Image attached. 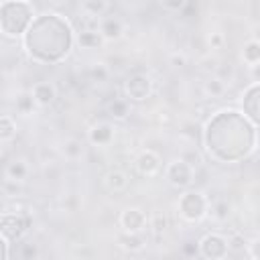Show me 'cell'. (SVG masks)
Here are the masks:
<instances>
[{"label":"cell","mask_w":260,"mask_h":260,"mask_svg":"<svg viewBox=\"0 0 260 260\" xmlns=\"http://www.w3.org/2000/svg\"><path fill=\"white\" fill-rule=\"evenodd\" d=\"M203 144L213 160L240 162L256 150L258 126L250 124L242 112L221 110L207 120Z\"/></svg>","instance_id":"cell-1"},{"label":"cell","mask_w":260,"mask_h":260,"mask_svg":"<svg viewBox=\"0 0 260 260\" xmlns=\"http://www.w3.org/2000/svg\"><path fill=\"white\" fill-rule=\"evenodd\" d=\"M75 35L67 18L55 12H45L32 18L22 35V45L28 57L37 63H61L73 49Z\"/></svg>","instance_id":"cell-2"},{"label":"cell","mask_w":260,"mask_h":260,"mask_svg":"<svg viewBox=\"0 0 260 260\" xmlns=\"http://www.w3.org/2000/svg\"><path fill=\"white\" fill-rule=\"evenodd\" d=\"M35 18L30 2L24 0H6L0 2V32L8 39H18L26 32Z\"/></svg>","instance_id":"cell-3"},{"label":"cell","mask_w":260,"mask_h":260,"mask_svg":"<svg viewBox=\"0 0 260 260\" xmlns=\"http://www.w3.org/2000/svg\"><path fill=\"white\" fill-rule=\"evenodd\" d=\"M177 213L189 221V223H199L201 219H205V215L209 213V199L205 197L203 191L197 189H187L179 195L177 201Z\"/></svg>","instance_id":"cell-4"},{"label":"cell","mask_w":260,"mask_h":260,"mask_svg":"<svg viewBox=\"0 0 260 260\" xmlns=\"http://www.w3.org/2000/svg\"><path fill=\"white\" fill-rule=\"evenodd\" d=\"M32 219L26 213H4L0 215V234L8 242H20L28 232Z\"/></svg>","instance_id":"cell-5"},{"label":"cell","mask_w":260,"mask_h":260,"mask_svg":"<svg viewBox=\"0 0 260 260\" xmlns=\"http://www.w3.org/2000/svg\"><path fill=\"white\" fill-rule=\"evenodd\" d=\"M197 246H199V256L205 260H225L230 254L228 238L223 234H217V232L205 234L197 242Z\"/></svg>","instance_id":"cell-6"},{"label":"cell","mask_w":260,"mask_h":260,"mask_svg":"<svg viewBox=\"0 0 260 260\" xmlns=\"http://www.w3.org/2000/svg\"><path fill=\"white\" fill-rule=\"evenodd\" d=\"M167 181L177 189H187L195 179V169L187 165L183 158H173L165 169Z\"/></svg>","instance_id":"cell-7"},{"label":"cell","mask_w":260,"mask_h":260,"mask_svg":"<svg viewBox=\"0 0 260 260\" xmlns=\"http://www.w3.org/2000/svg\"><path fill=\"white\" fill-rule=\"evenodd\" d=\"M124 93L130 102H144L152 93V79L146 73H132L124 81Z\"/></svg>","instance_id":"cell-8"},{"label":"cell","mask_w":260,"mask_h":260,"mask_svg":"<svg viewBox=\"0 0 260 260\" xmlns=\"http://www.w3.org/2000/svg\"><path fill=\"white\" fill-rule=\"evenodd\" d=\"M242 108H244V116L250 124L258 126V116H260V83L252 81L242 95Z\"/></svg>","instance_id":"cell-9"},{"label":"cell","mask_w":260,"mask_h":260,"mask_svg":"<svg viewBox=\"0 0 260 260\" xmlns=\"http://www.w3.org/2000/svg\"><path fill=\"white\" fill-rule=\"evenodd\" d=\"M118 223H120L122 232L138 234L146 228V213L140 207H126V209H122V213L118 217Z\"/></svg>","instance_id":"cell-10"},{"label":"cell","mask_w":260,"mask_h":260,"mask_svg":"<svg viewBox=\"0 0 260 260\" xmlns=\"http://www.w3.org/2000/svg\"><path fill=\"white\" fill-rule=\"evenodd\" d=\"M134 167H136L138 175H142V177H154V175H158V171H160V167H162V160H160V156H158L156 152H152V150H142V152L136 156Z\"/></svg>","instance_id":"cell-11"},{"label":"cell","mask_w":260,"mask_h":260,"mask_svg":"<svg viewBox=\"0 0 260 260\" xmlns=\"http://www.w3.org/2000/svg\"><path fill=\"white\" fill-rule=\"evenodd\" d=\"M30 95H32L37 106L47 108L57 100V87L51 81H37L32 85V89H30Z\"/></svg>","instance_id":"cell-12"},{"label":"cell","mask_w":260,"mask_h":260,"mask_svg":"<svg viewBox=\"0 0 260 260\" xmlns=\"http://www.w3.org/2000/svg\"><path fill=\"white\" fill-rule=\"evenodd\" d=\"M87 138L93 146H108L114 140V126L110 122H98L89 128Z\"/></svg>","instance_id":"cell-13"},{"label":"cell","mask_w":260,"mask_h":260,"mask_svg":"<svg viewBox=\"0 0 260 260\" xmlns=\"http://www.w3.org/2000/svg\"><path fill=\"white\" fill-rule=\"evenodd\" d=\"M98 32L104 41H118L124 35V22L118 16H106L98 24Z\"/></svg>","instance_id":"cell-14"},{"label":"cell","mask_w":260,"mask_h":260,"mask_svg":"<svg viewBox=\"0 0 260 260\" xmlns=\"http://www.w3.org/2000/svg\"><path fill=\"white\" fill-rule=\"evenodd\" d=\"M128 185H130V179L122 169H110L104 175V187L110 193H124L128 189Z\"/></svg>","instance_id":"cell-15"},{"label":"cell","mask_w":260,"mask_h":260,"mask_svg":"<svg viewBox=\"0 0 260 260\" xmlns=\"http://www.w3.org/2000/svg\"><path fill=\"white\" fill-rule=\"evenodd\" d=\"M28 171H30V169H28V162H26L24 158H12V160L8 162V167H6V181L20 185V183L26 181Z\"/></svg>","instance_id":"cell-16"},{"label":"cell","mask_w":260,"mask_h":260,"mask_svg":"<svg viewBox=\"0 0 260 260\" xmlns=\"http://www.w3.org/2000/svg\"><path fill=\"white\" fill-rule=\"evenodd\" d=\"M116 240H118L120 248H124L126 252H140V250L146 246V238H144V234H142V232H138V234L120 232Z\"/></svg>","instance_id":"cell-17"},{"label":"cell","mask_w":260,"mask_h":260,"mask_svg":"<svg viewBox=\"0 0 260 260\" xmlns=\"http://www.w3.org/2000/svg\"><path fill=\"white\" fill-rule=\"evenodd\" d=\"M75 43H77L81 49H98V47L104 43V39H102V35L98 32V28H81V30L77 32V37H75Z\"/></svg>","instance_id":"cell-18"},{"label":"cell","mask_w":260,"mask_h":260,"mask_svg":"<svg viewBox=\"0 0 260 260\" xmlns=\"http://www.w3.org/2000/svg\"><path fill=\"white\" fill-rule=\"evenodd\" d=\"M242 59L248 67H256L260 63V43L258 39H250L242 47Z\"/></svg>","instance_id":"cell-19"},{"label":"cell","mask_w":260,"mask_h":260,"mask_svg":"<svg viewBox=\"0 0 260 260\" xmlns=\"http://www.w3.org/2000/svg\"><path fill=\"white\" fill-rule=\"evenodd\" d=\"M108 116L112 120H126L130 116V104L124 98H114L108 104Z\"/></svg>","instance_id":"cell-20"},{"label":"cell","mask_w":260,"mask_h":260,"mask_svg":"<svg viewBox=\"0 0 260 260\" xmlns=\"http://www.w3.org/2000/svg\"><path fill=\"white\" fill-rule=\"evenodd\" d=\"M225 91H228V85H225V81L219 79L217 75L207 77V79L203 81V93H205L207 98H221V95H225Z\"/></svg>","instance_id":"cell-21"},{"label":"cell","mask_w":260,"mask_h":260,"mask_svg":"<svg viewBox=\"0 0 260 260\" xmlns=\"http://www.w3.org/2000/svg\"><path fill=\"white\" fill-rule=\"evenodd\" d=\"M209 213L215 221H228L232 215V203L228 199H215L213 203H209Z\"/></svg>","instance_id":"cell-22"},{"label":"cell","mask_w":260,"mask_h":260,"mask_svg":"<svg viewBox=\"0 0 260 260\" xmlns=\"http://www.w3.org/2000/svg\"><path fill=\"white\" fill-rule=\"evenodd\" d=\"M61 152H63L65 158L77 160V158L83 156V142H81L79 138H67V140L63 142V146H61Z\"/></svg>","instance_id":"cell-23"},{"label":"cell","mask_w":260,"mask_h":260,"mask_svg":"<svg viewBox=\"0 0 260 260\" xmlns=\"http://www.w3.org/2000/svg\"><path fill=\"white\" fill-rule=\"evenodd\" d=\"M41 250L39 244L32 240H20L18 242V260H39Z\"/></svg>","instance_id":"cell-24"},{"label":"cell","mask_w":260,"mask_h":260,"mask_svg":"<svg viewBox=\"0 0 260 260\" xmlns=\"http://www.w3.org/2000/svg\"><path fill=\"white\" fill-rule=\"evenodd\" d=\"M81 10L87 16H102L104 12L110 10V2L108 0H83L81 2Z\"/></svg>","instance_id":"cell-25"},{"label":"cell","mask_w":260,"mask_h":260,"mask_svg":"<svg viewBox=\"0 0 260 260\" xmlns=\"http://www.w3.org/2000/svg\"><path fill=\"white\" fill-rule=\"evenodd\" d=\"M16 134V124L10 116H0V142L12 140Z\"/></svg>","instance_id":"cell-26"},{"label":"cell","mask_w":260,"mask_h":260,"mask_svg":"<svg viewBox=\"0 0 260 260\" xmlns=\"http://www.w3.org/2000/svg\"><path fill=\"white\" fill-rule=\"evenodd\" d=\"M87 73H89L91 81H108V77H110V67H108L106 63H91Z\"/></svg>","instance_id":"cell-27"},{"label":"cell","mask_w":260,"mask_h":260,"mask_svg":"<svg viewBox=\"0 0 260 260\" xmlns=\"http://www.w3.org/2000/svg\"><path fill=\"white\" fill-rule=\"evenodd\" d=\"M32 106H35V100H32L30 91L28 93H20L16 98V112L18 114H30L32 112Z\"/></svg>","instance_id":"cell-28"},{"label":"cell","mask_w":260,"mask_h":260,"mask_svg":"<svg viewBox=\"0 0 260 260\" xmlns=\"http://www.w3.org/2000/svg\"><path fill=\"white\" fill-rule=\"evenodd\" d=\"M246 238H244V234H232L230 238H228V248H230V252L232 250H236V252H244V248H246Z\"/></svg>","instance_id":"cell-29"},{"label":"cell","mask_w":260,"mask_h":260,"mask_svg":"<svg viewBox=\"0 0 260 260\" xmlns=\"http://www.w3.org/2000/svg\"><path fill=\"white\" fill-rule=\"evenodd\" d=\"M150 228H152V232H154L156 236H160V234L169 228V221H167V217H165L162 213H156V215L152 217V221H150Z\"/></svg>","instance_id":"cell-30"},{"label":"cell","mask_w":260,"mask_h":260,"mask_svg":"<svg viewBox=\"0 0 260 260\" xmlns=\"http://www.w3.org/2000/svg\"><path fill=\"white\" fill-rule=\"evenodd\" d=\"M181 254H183L185 258H195V256L199 254L197 242H195V240H185V242L181 244Z\"/></svg>","instance_id":"cell-31"},{"label":"cell","mask_w":260,"mask_h":260,"mask_svg":"<svg viewBox=\"0 0 260 260\" xmlns=\"http://www.w3.org/2000/svg\"><path fill=\"white\" fill-rule=\"evenodd\" d=\"M207 45H209L211 49H221V47L225 45V37H223V32H219V30H211L209 37H207Z\"/></svg>","instance_id":"cell-32"},{"label":"cell","mask_w":260,"mask_h":260,"mask_svg":"<svg viewBox=\"0 0 260 260\" xmlns=\"http://www.w3.org/2000/svg\"><path fill=\"white\" fill-rule=\"evenodd\" d=\"M258 246H260V240L254 236L252 240H248L246 242V248H244V252L250 256V260H260V256H258Z\"/></svg>","instance_id":"cell-33"},{"label":"cell","mask_w":260,"mask_h":260,"mask_svg":"<svg viewBox=\"0 0 260 260\" xmlns=\"http://www.w3.org/2000/svg\"><path fill=\"white\" fill-rule=\"evenodd\" d=\"M185 4H187V0H162L160 2V6L165 10H171V12H181L185 8Z\"/></svg>","instance_id":"cell-34"},{"label":"cell","mask_w":260,"mask_h":260,"mask_svg":"<svg viewBox=\"0 0 260 260\" xmlns=\"http://www.w3.org/2000/svg\"><path fill=\"white\" fill-rule=\"evenodd\" d=\"M169 63H171L173 67H185V65H187V57H185L183 53H171V55H169Z\"/></svg>","instance_id":"cell-35"},{"label":"cell","mask_w":260,"mask_h":260,"mask_svg":"<svg viewBox=\"0 0 260 260\" xmlns=\"http://www.w3.org/2000/svg\"><path fill=\"white\" fill-rule=\"evenodd\" d=\"M10 256V248H8V240L0 234V260H8Z\"/></svg>","instance_id":"cell-36"}]
</instances>
